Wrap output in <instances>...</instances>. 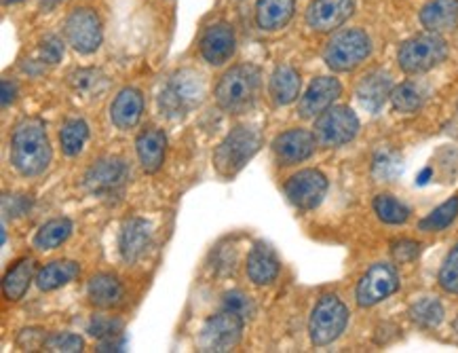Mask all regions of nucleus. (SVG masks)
Returning a JSON list of instances; mask_svg holds the SVG:
<instances>
[{"label":"nucleus","instance_id":"1","mask_svg":"<svg viewBox=\"0 0 458 353\" xmlns=\"http://www.w3.org/2000/svg\"><path fill=\"white\" fill-rule=\"evenodd\" d=\"M51 144L45 123L23 119L11 138V161L21 176H40L51 163Z\"/></svg>","mask_w":458,"mask_h":353},{"label":"nucleus","instance_id":"2","mask_svg":"<svg viewBox=\"0 0 458 353\" xmlns=\"http://www.w3.org/2000/svg\"><path fill=\"white\" fill-rule=\"evenodd\" d=\"M262 73L254 64H241L226 70L216 87V102L222 110L231 115H241L250 110L260 96Z\"/></svg>","mask_w":458,"mask_h":353},{"label":"nucleus","instance_id":"3","mask_svg":"<svg viewBox=\"0 0 458 353\" xmlns=\"http://www.w3.org/2000/svg\"><path fill=\"white\" fill-rule=\"evenodd\" d=\"M205 99V79L197 70H178L158 93V110L167 119H184Z\"/></svg>","mask_w":458,"mask_h":353},{"label":"nucleus","instance_id":"4","mask_svg":"<svg viewBox=\"0 0 458 353\" xmlns=\"http://www.w3.org/2000/svg\"><path fill=\"white\" fill-rule=\"evenodd\" d=\"M260 149V133L254 127H234L214 152V166L225 178L239 174Z\"/></svg>","mask_w":458,"mask_h":353},{"label":"nucleus","instance_id":"5","mask_svg":"<svg viewBox=\"0 0 458 353\" xmlns=\"http://www.w3.org/2000/svg\"><path fill=\"white\" fill-rule=\"evenodd\" d=\"M448 57V43L436 32L420 34L399 47V68L408 74H420L436 68Z\"/></svg>","mask_w":458,"mask_h":353},{"label":"nucleus","instance_id":"6","mask_svg":"<svg viewBox=\"0 0 458 353\" xmlns=\"http://www.w3.org/2000/svg\"><path fill=\"white\" fill-rule=\"evenodd\" d=\"M369 51H372V43H369L368 34L360 28H349V30L332 37L326 47V53H323V60L336 73H349L361 62H366Z\"/></svg>","mask_w":458,"mask_h":353},{"label":"nucleus","instance_id":"7","mask_svg":"<svg viewBox=\"0 0 458 353\" xmlns=\"http://www.w3.org/2000/svg\"><path fill=\"white\" fill-rule=\"evenodd\" d=\"M346 323H349V309H346V305L338 297H334V294H326V297L319 298L313 314H310V340L317 347L330 345L332 340H336L344 332Z\"/></svg>","mask_w":458,"mask_h":353},{"label":"nucleus","instance_id":"8","mask_svg":"<svg viewBox=\"0 0 458 353\" xmlns=\"http://www.w3.org/2000/svg\"><path fill=\"white\" fill-rule=\"evenodd\" d=\"M245 320L233 311H220V314L211 315L208 322L203 323L201 332H199L197 345L201 351H214L225 353L237 347L243 334Z\"/></svg>","mask_w":458,"mask_h":353},{"label":"nucleus","instance_id":"9","mask_svg":"<svg viewBox=\"0 0 458 353\" xmlns=\"http://www.w3.org/2000/svg\"><path fill=\"white\" fill-rule=\"evenodd\" d=\"M357 132H360V119L346 106H330L315 121L317 142L321 146H327V149L351 142Z\"/></svg>","mask_w":458,"mask_h":353},{"label":"nucleus","instance_id":"10","mask_svg":"<svg viewBox=\"0 0 458 353\" xmlns=\"http://www.w3.org/2000/svg\"><path fill=\"white\" fill-rule=\"evenodd\" d=\"M129 168L123 159L116 157H108V159H99L98 163L87 169L83 185L91 195H102V197H110L114 193H119L125 182L129 180Z\"/></svg>","mask_w":458,"mask_h":353},{"label":"nucleus","instance_id":"11","mask_svg":"<svg viewBox=\"0 0 458 353\" xmlns=\"http://www.w3.org/2000/svg\"><path fill=\"white\" fill-rule=\"evenodd\" d=\"M399 288L397 271L386 263H376L366 271V275L357 284V303L360 307H374Z\"/></svg>","mask_w":458,"mask_h":353},{"label":"nucleus","instance_id":"12","mask_svg":"<svg viewBox=\"0 0 458 353\" xmlns=\"http://www.w3.org/2000/svg\"><path fill=\"white\" fill-rule=\"evenodd\" d=\"M66 39L74 51L96 53L102 45V22L93 9H74L66 20Z\"/></svg>","mask_w":458,"mask_h":353},{"label":"nucleus","instance_id":"13","mask_svg":"<svg viewBox=\"0 0 458 353\" xmlns=\"http://www.w3.org/2000/svg\"><path fill=\"white\" fill-rule=\"evenodd\" d=\"M327 193L326 176L317 169H302L293 174L285 185V195L298 210H313L323 202Z\"/></svg>","mask_w":458,"mask_h":353},{"label":"nucleus","instance_id":"14","mask_svg":"<svg viewBox=\"0 0 458 353\" xmlns=\"http://www.w3.org/2000/svg\"><path fill=\"white\" fill-rule=\"evenodd\" d=\"M355 0H315L307 11V23L315 32H332L353 15Z\"/></svg>","mask_w":458,"mask_h":353},{"label":"nucleus","instance_id":"15","mask_svg":"<svg viewBox=\"0 0 458 353\" xmlns=\"http://www.w3.org/2000/svg\"><path fill=\"white\" fill-rule=\"evenodd\" d=\"M343 93V85L338 83V79H332V76H319L313 83L309 85V90L304 91V96L298 104V113H301L302 119H313V116H319L326 113L330 106L336 102Z\"/></svg>","mask_w":458,"mask_h":353},{"label":"nucleus","instance_id":"16","mask_svg":"<svg viewBox=\"0 0 458 353\" xmlns=\"http://www.w3.org/2000/svg\"><path fill=\"white\" fill-rule=\"evenodd\" d=\"M315 133L307 132V129H290V132L279 133L275 138L273 151L284 166H293V163L307 161L315 152Z\"/></svg>","mask_w":458,"mask_h":353},{"label":"nucleus","instance_id":"17","mask_svg":"<svg viewBox=\"0 0 458 353\" xmlns=\"http://www.w3.org/2000/svg\"><path fill=\"white\" fill-rule=\"evenodd\" d=\"M234 47H237V39H234L233 28L226 23L209 26L201 37V56L211 66H222L231 60L234 56Z\"/></svg>","mask_w":458,"mask_h":353},{"label":"nucleus","instance_id":"18","mask_svg":"<svg viewBox=\"0 0 458 353\" xmlns=\"http://www.w3.org/2000/svg\"><path fill=\"white\" fill-rule=\"evenodd\" d=\"M152 239V227L150 222L144 219H129L125 225H123L121 239H119V250L123 261L133 264L142 258L150 248Z\"/></svg>","mask_w":458,"mask_h":353},{"label":"nucleus","instance_id":"19","mask_svg":"<svg viewBox=\"0 0 458 353\" xmlns=\"http://www.w3.org/2000/svg\"><path fill=\"white\" fill-rule=\"evenodd\" d=\"M391 74L386 70H374L363 76L361 83L357 85V99L369 113H378L386 98H391Z\"/></svg>","mask_w":458,"mask_h":353},{"label":"nucleus","instance_id":"20","mask_svg":"<svg viewBox=\"0 0 458 353\" xmlns=\"http://www.w3.org/2000/svg\"><path fill=\"white\" fill-rule=\"evenodd\" d=\"M248 275L256 286H268L279 275V258L264 241H258L248 256Z\"/></svg>","mask_w":458,"mask_h":353},{"label":"nucleus","instance_id":"21","mask_svg":"<svg viewBox=\"0 0 458 353\" xmlns=\"http://www.w3.org/2000/svg\"><path fill=\"white\" fill-rule=\"evenodd\" d=\"M144 110V98L142 93L133 87L119 91V96L114 98L113 106H110V119L119 129H131L138 125V121L142 119Z\"/></svg>","mask_w":458,"mask_h":353},{"label":"nucleus","instance_id":"22","mask_svg":"<svg viewBox=\"0 0 458 353\" xmlns=\"http://www.w3.org/2000/svg\"><path fill=\"white\" fill-rule=\"evenodd\" d=\"M420 23L428 32H448L458 26V0H433L422 7Z\"/></svg>","mask_w":458,"mask_h":353},{"label":"nucleus","instance_id":"23","mask_svg":"<svg viewBox=\"0 0 458 353\" xmlns=\"http://www.w3.org/2000/svg\"><path fill=\"white\" fill-rule=\"evenodd\" d=\"M165 144H167L165 133L158 132V129H146V132L138 135L136 151L144 172L155 174L161 169L163 159H165Z\"/></svg>","mask_w":458,"mask_h":353},{"label":"nucleus","instance_id":"24","mask_svg":"<svg viewBox=\"0 0 458 353\" xmlns=\"http://www.w3.org/2000/svg\"><path fill=\"white\" fill-rule=\"evenodd\" d=\"M87 297H89L91 305H96L99 309L116 307L123 298V286L121 281L110 273L93 275L89 284H87Z\"/></svg>","mask_w":458,"mask_h":353},{"label":"nucleus","instance_id":"25","mask_svg":"<svg viewBox=\"0 0 458 353\" xmlns=\"http://www.w3.org/2000/svg\"><path fill=\"white\" fill-rule=\"evenodd\" d=\"M293 15V0H258L256 23L262 30H281Z\"/></svg>","mask_w":458,"mask_h":353},{"label":"nucleus","instance_id":"26","mask_svg":"<svg viewBox=\"0 0 458 353\" xmlns=\"http://www.w3.org/2000/svg\"><path fill=\"white\" fill-rule=\"evenodd\" d=\"M79 273L81 269L74 261H53L38 271L34 281H37L38 290L51 292L70 284V281L79 278Z\"/></svg>","mask_w":458,"mask_h":353},{"label":"nucleus","instance_id":"27","mask_svg":"<svg viewBox=\"0 0 458 353\" xmlns=\"http://www.w3.org/2000/svg\"><path fill=\"white\" fill-rule=\"evenodd\" d=\"M268 91H271L275 104H292L293 99L301 96V74L292 66H279L271 76Z\"/></svg>","mask_w":458,"mask_h":353},{"label":"nucleus","instance_id":"28","mask_svg":"<svg viewBox=\"0 0 458 353\" xmlns=\"http://www.w3.org/2000/svg\"><path fill=\"white\" fill-rule=\"evenodd\" d=\"M68 85L76 96L96 99L106 91V87H108V79H106L104 73H99L96 68H81V70H74V73L68 76Z\"/></svg>","mask_w":458,"mask_h":353},{"label":"nucleus","instance_id":"29","mask_svg":"<svg viewBox=\"0 0 458 353\" xmlns=\"http://www.w3.org/2000/svg\"><path fill=\"white\" fill-rule=\"evenodd\" d=\"M34 278V261L32 258H21L15 263L13 269H9V273L4 275L3 281V292L9 301H20L26 294L28 286Z\"/></svg>","mask_w":458,"mask_h":353},{"label":"nucleus","instance_id":"30","mask_svg":"<svg viewBox=\"0 0 458 353\" xmlns=\"http://www.w3.org/2000/svg\"><path fill=\"white\" fill-rule=\"evenodd\" d=\"M72 233V222L68 219H53L38 228L34 235V248L37 250H53L62 245Z\"/></svg>","mask_w":458,"mask_h":353},{"label":"nucleus","instance_id":"31","mask_svg":"<svg viewBox=\"0 0 458 353\" xmlns=\"http://www.w3.org/2000/svg\"><path fill=\"white\" fill-rule=\"evenodd\" d=\"M87 138H89V127H87V123L81 119H70L60 132L62 151L66 152L68 157H76L85 149Z\"/></svg>","mask_w":458,"mask_h":353},{"label":"nucleus","instance_id":"32","mask_svg":"<svg viewBox=\"0 0 458 353\" xmlns=\"http://www.w3.org/2000/svg\"><path fill=\"white\" fill-rule=\"evenodd\" d=\"M456 216H458V197H452L445 203L439 205V208L433 210L427 219H422L419 228L425 233H439L444 231V228H448L452 222L456 220Z\"/></svg>","mask_w":458,"mask_h":353},{"label":"nucleus","instance_id":"33","mask_svg":"<svg viewBox=\"0 0 458 353\" xmlns=\"http://www.w3.org/2000/svg\"><path fill=\"white\" fill-rule=\"evenodd\" d=\"M391 102L393 108L399 110V113H416L422 102H425V91H422L420 85L410 83L408 81V83L397 85L391 91Z\"/></svg>","mask_w":458,"mask_h":353},{"label":"nucleus","instance_id":"34","mask_svg":"<svg viewBox=\"0 0 458 353\" xmlns=\"http://www.w3.org/2000/svg\"><path fill=\"white\" fill-rule=\"evenodd\" d=\"M410 317L422 328H436L444 322V307L437 298H420L410 307Z\"/></svg>","mask_w":458,"mask_h":353},{"label":"nucleus","instance_id":"35","mask_svg":"<svg viewBox=\"0 0 458 353\" xmlns=\"http://www.w3.org/2000/svg\"><path fill=\"white\" fill-rule=\"evenodd\" d=\"M374 211L386 225H403L410 219V210L393 195H378L374 199Z\"/></svg>","mask_w":458,"mask_h":353},{"label":"nucleus","instance_id":"36","mask_svg":"<svg viewBox=\"0 0 458 353\" xmlns=\"http://www.w3.org/2000/svg\"><path fill=\"white\" fill-rule=\"evenodd\" d=\"M439 286H442L445 292L458 294V244L450 250L442 269H439Z\"/></svg>","mask_w":458,"mask_h":353},{"label":"nucleus","instance_id":"37","mask_svg":"<svg viewBox=\"0 0 458 353\" xmlns=\"http://www.w3.org/2000/svg\"><path fill=\"white\" fill-rule=\"evenodd\" d=\"M47 351H62V353H79L83 351V339L76 337V334H70V332H57V334H51V337H47Z\"/></svg>","mask_w":458,"mask_h":353},{"label":"nucleus","instance_id":"38","mask_svg":"<svg viewBox=\"0 0 458 353\" xmlns=\"http://www.w3.org/2000/svg\"><path fill=\"white\" fill-rule=\"evenodd\" d=\"M123 332V323L119 320H108V317H93L89 323V334L99 340L119 339Z\"/></svg>","mask_w":458,"mask_h":353},{"label":"nucleus","instance_id":"39","mask_svg":"<svg viewBox=\"0 0 458 353\" xmlns=\"http://www.w3.org/2000/svg\"><path fill=\"white\" fill-rule=\"evenodd\" d=\"M222 305H225L226 311H233V314L241 315V317H243V320H248V317L254 315V305H251L250 297H248V294L239 292V290L226 292Z\"/></svg>","mask_w":458,"mask_h":353},{"label":"nucleus","instance_id":"40","mask_svg":"<svg viewBox=\"0 0 458 353\" xmlns=\"http://www.w3.org/2000/svg\"><path fill=\"white\" fill-rule=\"evenodd\" d=\"M47 334L45 331H38V328H32V331H21L20 337H17V347L23 351H37L40 347H45Z\"/></svg>","mask_w":458,"mask_h":353},{"label":"nucleus","instance_id":"41","mask_svg":"<svg viewBox=\"0 0 458 353\" xmlns=\"http://www.w3.org/2000/svg\"><path fill=\"white\" fill-rule=\"evenodd\" d=\"M64 57V43L57 37H49L40 45V60L45 64H57Z\"/></svg>","mask_w":458,"mask_h":353},{"label":"nucleus","instance_id":"42","mask_svg":"<svg viewBox=\"0 0 458 353\" xmlns=\"http://www.w3.org/2000/svg\"><path fill=\"white\" fill-rule=\"evenodd\" d=\"M419 254H420V244H416V241L403 239V241H397V244H393V258L399 263L414 261Z\"/></svg>","mask_w":458,"mask_h":353},{"label":"nucleus","instance_id":"43","mask_svg":"<svg viewBox=\"0 0 458 353\" xmlns=\"http://www.w3.org/2000/svg\"><path fill=\"white\" fill-rule=\"evenodd\" d=\"M15 93H17L15 85L9 83V81H3V106H4V108H7V106L13 102Z\"/></svg>","mask_w":458,"mask_h":353},{"label":"nucleus","instance_id":"44","mask_svg":"<svg viewBox=\"0 0 458 353\" xmlns=\"http://www.w3.org/2000/svg\"><path fill=\"white\" fill-rule=\"evenodd\" d=\"M15 3H21V0H3V4H15Z\"/></svg>","mask_w":458,"mask_h":353}]
</instances>
